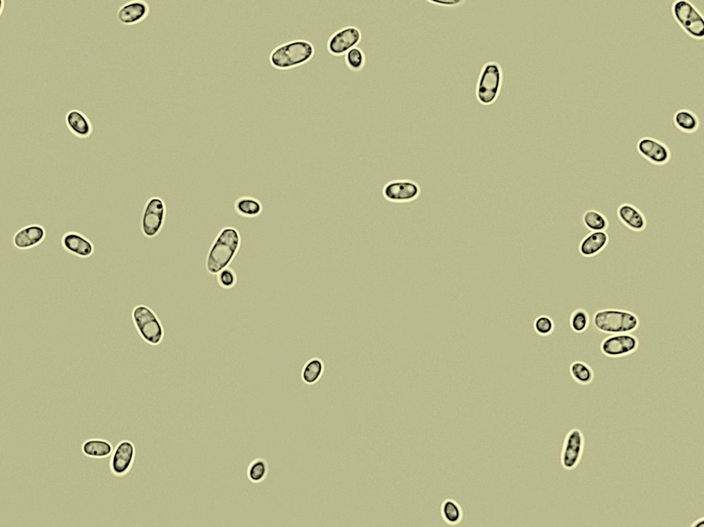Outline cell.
Instances as JSON below:
<instances>
[{
    "instance_id": "obj_4",
    "label": "cell",
    "mask_w": 704,
    "mask_h": 527,
    "mask_svg": "<svg viewBox=\"0 0 704 527\" xmlns=\"http://www.w3.org/2000/svg\"><path fill=\"white\" fill-rule=\"evenodd\" d=\"M131 320L138 334L146 343L158 346L163 342V324L151 308L144 305L136 306L131 312Z\"/></svg>"
},
{
    "instance_id": "obj_14",
    "label": "cell",
    "mask_w": 704,
    "mask_h": 527,
    "mask_svg": "<svg viewBox=\"0 0 704 527\" xmlns=\"http://www.w3.org/2000/svg\"><path fill=\"white\" fill-rule=\"evenodd\" d=\"M47 237L45 228L38 224H29L19 229L13 238L14 245L18 249L27 250L42 244Z\"/></svg>"
},
{
    "instance_id": "obj_15",
    "label": "cell",
    "mask_w": 704,
    "mask_h": 527,
    "mask_svg": "<svg viewBox=\"0 0 704 527\" xmlns=\"http://www.w3.org/2000/svg\"><path fill=\"white\" fill-rule=\"evenodd\" d=\"M61 243L66 251L81 258L91 257L95 249L91 240L75 231L66 233L62 236Z\"/></svg>"
},
{
    "instance_id": "obj_12",
    "label": "cell",
    "mask_w": 704,
    "mask_h": 527,
    "mask_svg": "<svg viewBox=\"0 0 704 527\" xmlns=\"http://www.w3.org/2000/svg\"><path fill=\"white\" fill-rule=\"evenodd\" d=\"M150 8L143 0H132L122 5L118 10L116 18L125 26H133L144 21L149 16Z\"/></svg>"
},
{
    "instance_id": "obj_5",
    "label": "cell",
    "mask_w": 704,
    "mask_h": 527,
    "mask_svg": "<svg viewBox=\"0 0 704 527\" xmlns=\"http://www.w3.org/2000/svg\"><path fill=\"white\" fill-rule=\"evenodd\" d=\"M503 84V71L501 66L494 62L486 63L479 75L477 83L476 96L483 105H490L498 99Z\"/></svg>"
},
{
    "instance_id": "obj_2",
    "label": "cell",
    "mask_w": 704,
    "mask_h": 527,
    "mask_svg": "<svg viewBox=\"0 0 704 527\" xmlns=\"http://www.w3.org/2000/svg\"><path fill=\"white\" fill-rule=\"evenodd\" d=\"M314 54L315 48L310 42L297 40L275 48L269 55V62L273 68L286 70L307 64Z\"/></svg>"
},
{
    "instance_id": "obj_1",
    "label": "cell",
    "mask_w": 704,
    "mask_h": 527,
    "mask_svg": "<svg viewBox=\"0 0 704 527\" xmlns=\"http://www.w3.org/2000/svg\"><path fill=\"white\" fill-rule=\"evenodd\" d=\"M241 244V237L235 227H225L216 235L206 259L209 274L216 275L229 268L237 255Z\"/></svg>"
},
{
    "instance_id": "obj_17",
    "label": "cell",
    "mask_w": 704,
    "mask_h": 527,
    "mask_svg": "<svg viewBox=\"0 0 704 527\" xmlns=\"http://www.w3.org/2000/svg\"><path fill=\"white\" fill-rule=\"evenodd\" d=\"M135 454L133 444L129 441L120 443L112 459V469L117 475L125 474L132 464Z\"/></svg>"
},
{
    "instance_id": "obj_29",
    "label": "cell",
    "mask_w": 704,
    "mask_h": 527,
    "mask_svg": "<svg viewBox=\"0 0 704 527\" xmlns=\"http://www.w3.org/2000/svg\"><path fill=\"white\" fill-rule=\"evenodd\" d=\"M268 474V465L261 459L255 461L249 467L248 476L254 483H262Z\"/></svg>"
},
{
    "instance_id": "obj_19",
    "label": "cell",
    "mask_w": 704,
    "mask_h": 527,
    "mask_svg": "<svg viewBox=\"0 0 704 527\" xmlns=\"http://www.w3.org/2000/svg\"><path fill=\"white\" fill-rule=\"evenodd\" d=\"M617 214L620 220L632 231H642L646 227L645 216L633 205L629 203L621 205L618 209Z\"/></svg>"
},
{
    "instance_id": "obj_13",
    "label": "cell",
    "mask_w": 704,
    "mask_h": 527,
    "mask_svg": "<svg viewBox=\"0 0 704 527\" xmlns=\"http://www.w3.org/2000/svg\"><path fill=\"white\" fill-rule=\"evenodd\" d=\"M638 153L646 160L657 166H663L670 159V152L663 143L653 138H643L637 145Z\"/></svg>"
},
{
    "instance_id": "obj_22",
    "label": "cell",
    "mask_w": 704,
    "mask_h": 527,
    "mask_svg": "<svg viewBox=\"0 0 704 527\" xmlns=\"http://www.w3.org/2000/svg\"><path fill=\"white\" fill-rule=\"evenodd\" d=\"M674 122L678 129L686 133H692L699 127V120L691 112L681 110L675 113Z\"/></svg>"
},
{
    "instance_id": "obj_32",
    "label": "cell",
    "mask_w": 704,
    "mask_h": 527,
    "mask_svg": "<svg viewBox=\"0 0 704 527\" xmlns=\"http://www.w3.org/2000/svg\"><path fill=\"white\" fill-rule=\"evenodd\" d=\"M431 3L440 5L442 6L455 7L461 5L463 1H456V0H440V1H431Z\"/></svg>"
},
{
    "instance_id": "obj_9",
    "label": "cell",
    "mask_w": 704,
    "mask_h": 527,
    "mask_svg": "<svg viewBox=\"0 0 704 527\" xmlns=\"http://www.w3.org/2000/svg\"><path fill=\"white\" fill-rule=\"evenodd\" d=\"M639 346L636 337L630 333L612 335L605 338L601 346L602 352L612 358L623 357L636 352Z\"/></svg>"
},
{
    "instance_id": "obj_27",
    "label": "cell",
    "mask_w": 704,
    "mask_h": 527,
    "mask_svg": "<svg viewBox=\"0 0 704 527\" xmlns=\"http://www.w3.org/2000/svg\"><path fill=\"white\" fill-rule=\"evenodd\" d=\"M345 62L351 70L359 72L363 69L365 65L364 53L361 49L355 47L346 53Z\"/></svg>"
},
{
    "instance_id": "obj_31",
    "label": "cell",
    "mask_w": 704,
    "mask_h": 527,
    "mask_svg": "<svg viewBox=\"0 0 704 527\" xmlns=\"http://www.w3.org/2000/svg\"><path fill=\"white\" fill-rule=\"evenodd\" d=\"M533 328L538 335L548 336L553 331L554 324L549 317L541 316L536 319Z\"/></svg>"
},
{
    "instance_id": "obj_25",
    "label": "cell",
    "mask_w": 704,
    "mask_h": 527,
    "mask_svg": "<svg viewBox=\"0 0 704 527\" xmlns=\"http://www.w3.org/2000/svg\"><path fill=\"white\" fill-rule=\"evenodd\" d=\"M585 226L591 231H605L609 226L606 216L596 210L586 211L583 217Z\"/></svg>"
},
{
    "instance_id": "obj_33",
    "label": "cell",
    "mask_w": 704,
    "mask_h": 527,
    "mask_svg": "<svg viewBox=\"0 0 704 527\" xmlns=\"http://www.w3.org/2000/svg\"><path fill=\"white\" fill-rule=\"evenodd\" d=\"M692 527H704V519L703 517L694 521L691 525Z\"/></svg>"
},
{
    "instance_id": "obj_11",
    "label": "cell",
    "mask_w": 704,
    "mask_h": 527,
    "mask_svg": "<svg viewBox=\"0 0 704 527\" xmlns=\"http://www.w3.org/2000/svg\"><path fill=\"white\" fill-rule=\"evenodd\" d=\"M360 30L355 27H347L334 33L329 39L327 49L334 56H341L356 46L362 40Z\"/></svg>"
},
{
    "instance_id": "obj_20",
    "label": "cell",
    "mask_w": 704,
    "mask_h": 527,
    "mask_svg": "<svg viewBox=\"0 0 704 527\" xmlns=\"http://www.w3.org/2000/svg\"><path fill=\"white\" fill-rule=\"evenodd\" d=\"M234 209L239 216L247 218L259 216L263 209L262 203L257 198L251 196L238 198L234 203Z\"/></svg>"
},
{
    "instance_id": "obj_3",
    "label": "cell",
    "mask_w": 704,
    "mask_h": 527,
    "mask_svg": "<svg viewBox=\"0 0 704 527\" xmlns=\"http://www.w3.org/2000/svg\"><path fill=\"white\" fill-rule=\"evenodd\" d=\"M594 324L599 331L610 334L631 333L640 326L638 316L629 311L618 309H604L596 312Z\"/></svg>"
},
{
    "instance_id": "obj_6",
    "label": "cell",
    "mask_w": 704,
    "mask_h": 527,
    "mask_svg": "<svg viewBox=\"0 0 704 527\" xmlns=\"http://www.w3.org/2000/svg\"><path fill=\"white\" fill-rule=\"evenodd\" d=\"M675 19L691 37L699 40L704 37V20L698 10L686 0L676 1L672 7Z\"/></svg>"
},
{
    "instance_id": "obj_30",
    "label": "cell",
    "mask_w": 704,
    "mask_h": 527,
    "mask_svg": "<svg viewBox=\"0 0 704 527\" xmlns=\"http://www.w3.org/2000/svg\"><path fill=\"white\" fill-rule=\"evenodd\" d=\"M218 284L224 290L234 288L237 283V277L235 272L227 268L217 274Z\"/></svg>"
},
{
    "instance_id": "obj_26",
    "label": "cell",
    "mask_w": 704,
    "mask_h": 527,
    "mask_svg": "<svg viewBox=\"0 0 704 527\" xmlns=\"http://www.w3.org/2000/svg\"><path fill=\"white\" fill-rule=\"evenodd\" d=\"M324 370L323 361L319 359H312L307 363L303 371V379L308 384L317 382L321 377Z\"/></svg>"
},
{
    "instance_id": "obj_8",
    "label": "cell",
    "mask_w": 704,
    "mask_h": 527,
    "mask_svg": "<svg viewBox=\"0 0 704 527\" xmlns=\"http://www.w3.org/2000/svg\"><path fill=\"white\" fill-rule=\"evenodd\" d=\"M585 442L584 435L579 429H573L567 434L560 457L563 468L571 471L579 466L584 452Z\"/></svg>"
},
{
    "instance_id": "obj_28",
    "label": "cell",
    "mask_w": 704,
    "mask_h": 527,
    "mask_svg": "<svg viewBox=\"0 0 704 527\" xmlns=\"http://www.w3.org/2000/svg\"><path fill=\"white\" fill-rule=\"evenodd\" d=\"M590 325V317L588 313L583 309L576 310L570 318V326L573 331L577 333L585 332Z\"/></svg>"
},
{
    "instance_id": "obj_23",
    "label": "cell",
    "mask_w": 704,
    "mask_h": 527,
    "mask_svg": "<svg viewBox=\"0 0 704 527\" xmlns=\"http://www.w3.org/2000/svg\"><path fill=\"white\" fill-rule=\"evenodd\" d=\"M84 453L90 457L104 458L109 456L112 451V446L107 441L99 439H91L84 443L82 447Z\"/></svg>"
},
{
    "instance_id": "obj_24",
    "label": "cell",
    "mask_w": 704,
    "mask_h": 527,
    "mask_svg": "<svg viewBox=\"0 0 704 527\" xmlns=\"http://www.w3.org/2000/svg\"><path fill=\"white\" fill-rule=\"evenodd\" d=\"M570 371L573 379L583 385L590 384L594 378L592 368L583 361H575L572 363Z\"/></svg>"
},
{
    "instance_id": "obj_34",
    "label": "cell",
    "mask_w": 704,
    "mask_h": 527,
    "mask_svg": "<svg viewBox=\"0 0 704 527\" xmlns=\"http://www.w3.org/2000/svg\"><path fill=\"white\" fill-rule=\"evenodd\" d=\"M0 3H1V9H0V12H1V15H2V13L3 12V8H4V1H3V0H1V1H0Z\"/></svg>"
},
{
    "instance_id": "obj_18",
    "label": "cell",
    "mask_w": 704,
    "mask_h": 527,
    "mask_svg": "<svg viewBox=\"0 0 704 527\" xmlns=\"http://www.w3.org/2000/svg\"><path fill=\"white\" fill-rule=\"evenodd\" d=\"M609 240L606 231H592L581 240L579 252L586 257L596 256L605 249Z\"/></svg>"
},
{
    "instance_id": "obj_16",
    "label": "cell",
    "mask_w": 704,
    "mask_h": 527,
    "mask_svg": "<svg viewBox=\"0 0 704 527\" xmlns=\"http://www.w3.org/2000/svg\"><path fill=\"white\" fill-rule=\"evenodd\" d=\"M66 127L77 138L88 139L92 134L93 127L89 118L79 110H71L65 116Z\"/></svg>"
},
{
    "instance_id": "obj_21",
    "label": "cell",
    "mask_w": 704,
    "mask_h": 527,
    "mask_svg": "<svg viewBox=\"0 0 704 527\" xmlns=\"http://www.w3.org/2000/svg\"><path fill=\"white\" fill-rule=\"evenodd\" d=\"M441 513L444 520L451 525L460 524L463 517L461 506L453 499H447L443 502Z\"/></svg>"
},
{
    "instance_id": "obj_7",
    "label": "cell",
    "mask_w": 704,
    "mask_h": 527,
    "mask_svg": "<svg viewBox=\"0 0 704 527\" xmlns=\"http://www.w3.org/2000/svg\"><path fill=\"white\" fill-rule=\"evenodd\" d=\"M166 214L164 201L158 196L151 198L144 207L140 222L143 235L149 238L157 237L164 228Z\"/></svg>"
},
{
    "instance_id": "obj_10",
    "label": "cell",
    "mask_w": 704,
    "mask_h": 527,
    "mask_svg": "<svg viewBox=\"0 0 704 527\" xmlns=\"http://www.w3.org/2000/svg\"><path fill=\"white\" fill-rule=\"evenodd\" d=\"M420 193L419 185L413 181L397 180L386 183L384 197L391 203H407L417 199Z\"/></svg>"
}]
</instances>
